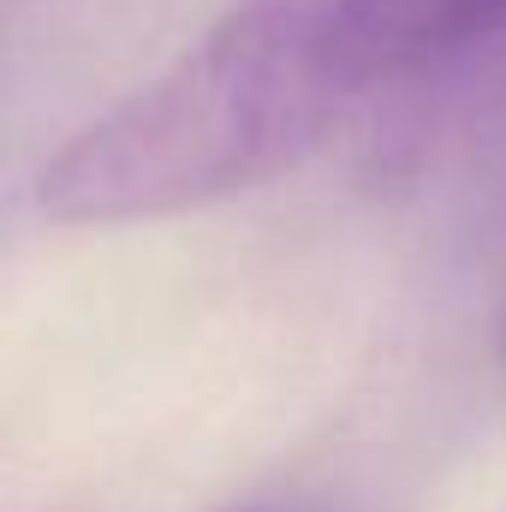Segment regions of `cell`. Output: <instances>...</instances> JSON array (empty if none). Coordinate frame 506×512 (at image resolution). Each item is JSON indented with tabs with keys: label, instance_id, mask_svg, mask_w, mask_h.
Listing matches in <instances>:
<instances>
[{
	"label": "cell",
	"instance_id": "7a4b0ae2",
	"mask_svg": "<svg viewBox=\"0 0 506 512\" xmlns=\"http://www.w3.org/2000/svg\"><path fill=\"white\" fill-rule=\"evenodd\" d=\"M227 512H328V507H316V501H245V507Z\"/></svg>",
	"mask_w": 506,
	"mask_h": 512
},
{
	"label": "cell",
	"instance_id": "3957f363",
	"mask_svg": "<svg viewBox=\"0 0 506 512\" xmlns=\"http://www.w3.org/2000/svg\"><path fill=\"white\" fill-rule=\"evenodd\" d=\"M495 352H501V364H506V298H501V322H495Z\"/></svg>",
	"mask_w": 506,
	"mask_h": 512
},
{
	"label": "cell",
	"instance_id": "6da1fadb",
	"mask_svg": "<svg viewBox=\"0 0 506 512\" xmlns=\"http://www.w3.org/2000/svg\"><path fill=\"white\" fill-rule=\"evenodd\" d=\"M483 48H506V0H227L42 167V215L120 227L256 191L381 90Z\"/></svg>",
	"mask_w": 506,
	"mask_h": 512
}]
</instances>
